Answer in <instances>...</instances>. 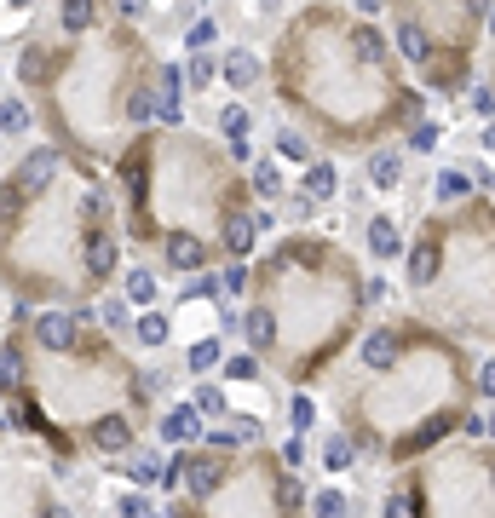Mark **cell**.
<instances>
[{
    "label": "cell",
    "instance_id": "cell-1",
    "mask_svg": "<svg viewBox=\"0 0 495 518\" xmlns=\"http://www.w3.org/2000/svg\"><path fill=\"white\" fill-rule=\"evenodd\" d=\"M6 426L47 449L52 472L81 455H133L156 403V375L139 369L93 311H18L0 334Z\"/></svg>",
    "mask_w": 495,
    "mask_h": 518
},
{
    "label": "cell",
    "instance_id": "cell-2",
    "mask_svg": "<svg viewBox=\"0 0 495 518\" xmlns=\"http://www.w3.org/2000/svg\"><path fill=\"white\" fill-rule=\"evenodd\" d=\"M12 75L47 150L81 179L110 185L121 150L156 127L162 58L133 18H121V6H110L87 35H58L52 24L29 29Z\"/></svg>",
    "mask_w": 495,
    "mask_h": 518
},
{
    "label": "cell",
    "instance_id": "cell-3",
    "mask_svg": "<svg viewBox=\"0 0 495 518\" xmlns=\"http://www.w3.org/2000/svg\"><path fill=\"white\" fill-rule=\"evenodd\" d=\"M116 190L81 179L47 144L0 173V294L18 311H93L121 283Z\"/></svg>",
    "mask_w": 495,
    "mask_h": 518
},
{
    "label": "cell",
    "instance_id": "cell-4",
    "mask_svg": "<svg viewBox=\"0 0 495 518\" xmlns=\"http://www.w3.org/2000/svg\"><path fill=\"white\" fill-rule=\"evenodd\" d=\"M110 190L121 208V236L173 277L208 271L213 254L242 265L260 248V231H271V213L254 208L231 156L185 127L139 133L110 167Z\"/></svg>",
    "mask_w": 495,
    "mask_h": 518
},
{
    "label": "cell",
    "instance_id": "cell-5",
    "mask_svg": "<svg viewBox=\"0 0 495 518\" xmlns=\"http://www.w3.org/2000/svg\"><path fill=\"white\" fill-rule=\"evenodd\" d=\"M248 288H254L242 311L248 357L277 363L288 380H317L363 306V277L346 265V254L306 231L277 242L248 277Z\"/></svg>",
    "mask_w": 495,
    "mask_h": 518
},
{
    "label": "cell",
    "instance_id": "cell-6",
    "mask_svg": "<svg viewBox=\"0 0 495 518\" xmlns=\"http://www.w3.org/2000/svg\"><path fill=\"white\" fill-rule=\"evenodd\" d=\"M0 518H70L41 444L0 421Z\"/></svg>",
    "mask_w": 495,
    "mask_h": 518
},
{
    "label": "cell",
    "instance_id": "cell-7",
    "mask_svg": "<svg viewBox=\"0 0 495 518\" xmlns=\"http://www.w3.org/2000/svg\"><path fill=\"white\" fill-rule=\"evenodd\" d=\"M455 421H467V415H444V409H438V415H421L415 426H403L398 438L386 444V455H392V461H409V455L432 449L438 438H449V432H455Z\"/></svg>",
    "mask_w": 495,
    "mask_h": 518
},
{
    "label": "cell",
    "instance_id": "cell-8",
    "mask_svg": "<svg viewBox=\"0 0 495 518\" xmlns=\"http://www.w3.org/2000/svg\"><path fill=\"white\" fill-rule=\"evenodd\" d=\"M357 363H363V375H392V369L403 363V334H398V323H386V329H369V334H363Z\"/></svg>",
    "mask_w": 495,
    "mask_h": 518
},
{
    "label": "cell",
    "instance_id": "cell-9",
    "mask_svg": "<svg viewBox=\"0 0 495 518\" xmlns=\"http://www.w3.org/2000/svg\"><path fill=\"white\" fill-rule=\"evenodd\" d=\"M156 432H162V444L196 449V444H202V415H196L190 403H167V409H162V421H156Z\"/></svg>",
    "mask_w": 495,
    "mask_h": 518
},
{
    "label": "cell",
    "instance_id": "cell-10",
    "mask_svg": "<svg viewBox=\"0 0 495 518\" xmlns=\"http://www.w3.org/2000/svg\"><path fill=\"white\" fill-rule=\"evenodd\" d=\"M392 47H398V58H403V64H415V70L432 64V35H426V24L415 18V12H398V35H392Z\"/></svg>",
    "mask_w": 495,
    "mask_h": 518
},
{
    "label": "cell",
    "instance_id": "cell-11",
    "mask_svg": "<svg viewBox=\"0 0 495 518\" xmlns=\"http://www.w3.org/2000/svg\"><path fill=\"white\" fill-rule=\"evenodd\" d=\"M438 265H444V236L432 231L409 248V288H432L438 283Z\"/></svg>",
    "mask_w": 495,
    "mask_h": 518
},
{
    "label": "cell",
    "instance_id": "cell-12",
    "mask_svg": "<svg viewBox=\"0 0 495 518\" xmlns=\"http://www.w3.org/2000/svg\"><path fill=\"white\" fill-rule=\"evenodd\" d=\"M104 12H110V6H93V0H70V6H58V12H52L47 24L58 29V35H87V29L104 24Z\"/></svg>",
    "mask_w": 495,
    "mask_h": 518
},
{
    "label": "cell",
    "instance_id": "cell-13",
    "mask_svg": "<svg viewBox=\"0 0 495 518\" xmlns=\"http://www.w3.org/2000/svg\"><path fill=\"white\" fill-rule=\"evenodd\" d=\"M156 294H162V283H156V271L150 265H133V271H121V300H127V311H156Z\"/></svg>",
    "mask_w": 495,
    "mask_h": 518
},
{
    "label": "cell",
    "instance_id": "cell-14",
    "mask_svg": "<svg viewBox=\"0 0 495 518\" xmlns=\"http://www.w3.org/2000/svg\"><path fill=\"white\" fill-rule=\"evenodd\" d=\"M300 190H306L311 208H317V202H329L334 190H340V167L323 162V156H311V162H306V179H300Z\"/></svg>",
    "mask_w": 495,
    "mask_h": 518
},
{
    "label": "cell",
    "instance_id": "cell-15",
    "mask_svg": "<svg viewBox=\"0 0 495 518\" xmlns=\"http://www.w3.org/2000/svg\"><path fill=\"white\" fill-rule=\"evenodd\" d=\"M248 196H260V202H277V196H283V167H277V156H260V162H254Z\"/></svg>",
    "mask_w": 495,
    "mask_h": 518
},
{
    "label": "cell",
    "instance_id": "cell-16",
    "mask_svg": "<svg viewBox=\"0 0 495 518\" xmlns=\"http://www.w3.org/2000/svg\"><path fill=\"white\" fill-rule=\"evenodd\" d=\"M219 75H225L231 87H254V81H260V58H254L248 47H231L225 64H219Z\"/></svg>",
    "mask_w": 495,
    "mask_h": 518
},
{
    "label": "cell",
    "instance_id": "cell-17",
    "mask_svg": "<svg viewBox=\"0 0 495 518\" xmlns=\"http://www.w3.org/2000/svg\"><path fill=\"white\" fill-rule=\"evenodd\" d=\"M219 133H225L231 150H242V144H254V116H248L242 104H225V110H219Z\"/></svg>",
    "mask_w": 495,
    "mask_h": 518
},
{
    "label": "cell",
    "instance_id": "cell-18",
    "mask_svg": "<svg viewBox=\"0 0 495 518\" xmlns=\"http://www.w3.org/2000/svg\"><path fill=\"white\" fill-rule=\"evenodd\" d=\"M369 254H375V259H398L403 254V236H398V225H392L386 213L369 219Z\"/></svg>",
    "mask_w": 495,
    "mask_h": 518
},
{
    "label": "cell",
    "instance_id": "cell-19",
    "mask_svg": "<svg viewBox=\"0 0 495 518\" xmlns=\"http://www.w3.org/2000/svg\"><path fill=\"white\" fill-rule=\"evenodd\" d=\"M369 179H375V190H398L403 156H398V150H375V156H369Z\"/></svg>",
    "mask_w": 495,
    "mask_h": 518
},
{
    "label": "cell",
    "instance_id": "cell-20",
    "mask_svg": "<svg viewBox=\"0 0 495 518\" xmlns=\"http://www.w3.org/2000/svg\"><path fill=\"white\" fill-rule=\"evenodd\" d=\"M357 513V507H352V495H346V490H334V484H329V490H317V495H311V518H352Z\"/></svg>",
    "mask_w": 495,
    "mask_h": 518
},
{
    "label": "cell",
    "instance_id": "cell-21",
    "mask_svg": "<svg viewBox=\"0 0 495 518\" xmlns=\"http://www.w3.org/2000/svg\"><path fill=\"white\" fill-rule=\"evenodd\" d=\"M352 461H357V438H352V432H334L329 444H323V467H329V472H346Z\"/></svg>",
    "mask_w": 495,
    "mask_h": 518
},
{
    "label": "cell",
    "instance_id": "cell-22",
    "mask_svg": "<svg viewBox=\"0 0 495 518\" xmlns=\"http://www.w3.org/2000/svg\"><path fill=\"white\" fill-rule=\"evenodd\" d=\"M133 334H139V346H167L173 323H167L162 311H144V317H133Z\"/></svg>",
    "mask_w": 495,
    "mask_h": 518
},
{
    "label": "cell",
    "instance_id": "cell-23",
    "mask_svg": "<svg viewBox=\"0 0 495 518\" xmlns=\"http://www.w3.org/2000/svg\"><path fill=\"white\" fill-rule=\"evenodd\" d=\"M380 518H421V501L403 490V484H392V490H386V501H380Z\"/></svg>",
    "mask_w": 495,
    "mask_h": 518
},
{
    "label": "cell",
    "instance_id": "cell-24",
    "mask_svg": "<svg viewBox=\"0 0 495 518\" xmlns=\"http://www.w3.org/2000/svg\"><path fill=\"white\" fill-rule=\"evenodd\" d=\"M432 190H438V202H461V196H472V179L461 173V167H444Z\"/></svg>",
    "mask_w": 495,
    "mask_h": 518
},
{
    "label": "cell",
    "instance_id": "cell-25",
    "mask_svg": "<svg viewBox=\"0 0 495 518\" xmlns=\"http://www.w3.org/2000/svg\"><path fill=\"white\" fill-rule=\"evenodd\" d=\"M277 156H288V162H311L306 133H300V127H283V133H277Z\"/></svg>",
    "mask_w": 495,
    "mask_h": 518
},
{
    "label": "cell",
    "instance_id": "cell-26",
    "mask_svg": "<svg viewBox=\"0 0 495 518\" xmlns=\"http://www.w3.org/2000/svg\"><path fill=\"white\" fill-rule=\"evenodd\" d=\"M190 409H196V415H225V392H219V386H196V392H190Z\"/></svg>",
    "mask_w": 495,
    "mask_h": 518
},
{
    "label": "cell",
    "instance_id": "cell-27",
    "mask_svg": "<svg viewBox=\"0 0 495 518\" xmlns=\"http://www.w3.org/2000/svg\"><path fill=\"white\" fill-rule=\"evenodd\" d=\"M213 75H219V64H213V52H196L190 58V70H185V81L202 93V87H213Z\"/></svg>",
    "mask_w": 495,
    "mask_h": 518
},
{
    "label": "cell",
    "instance_id": "cell-28",
    "mask_svg": "<svg viewBox=\"0 0 495 518\" xmlns=\"http://www.w3.org/2000/svg\"><path fill=\"white\" fill-rule=\"evenodd\" d=\"M288 426H294V432H300V438H306L311 426H317V403H311L306 392H300V398L288 403Z\"/></svg>",
    "mask_w": 495,
    "mask_h": 518
},
{
    "label": "cell",
    "instance_id": "cell-29",
    "mask_svg": "<svg viewBox=\"0 0 495 518\" xmlns=\"http://www.w3.org/2000/svg\"><path fill=\"white\" fill-rule=\"evenodd\" d=\"M219 357H225V346H219V340H196V346H190V369H196V375H208Z\"/></svg>",
    "mask_w": 495,
    "mask_h": 518
},
{
    "label": "cell",
    "instance_id": "cell-30",
    "mask_svg": "<svg viewBox=\"0 0 495 518\" xmlns=\"http://www.w3.org/2000/svg\"><path fill=\"white\" fill-rule=\"evenodd\" d=\"M133 484H162V472H167V461H156V455H133Z\"/></svg>",
    "mask_w": 495,
    "mask_h": 518
},
{
    "label": "cell",
    "instance_id": "cell-31",
    "mask_svg": "<svg viewBox=\"0 0 495 518\" xmlns=\"http://www.w3.org/2000/svg\"><path fill=\"white\" fill-rule=\"evenodd\" d=\"M438 133H444V127H438V121H415V133H409V150H438Z\"/></svg>",
    "mask_w": 495,
    "mask_h": 518
},
{
    "label": "cell",
    "instance_id": "cell-32",
    "mask_svg": "<svg viewBox=\"0 0 495 518\" xmlns=\"http://www.w3.org/2000/svg\"><path fill=\"white\" fill-rule=\"evenodd\" d=\"M254 375H260V357H248V352H236L225 363V380H254Z\"/></svg>",
    "mask_w": 495,
    "mask_h": 518
},
{
    "label": "cell",
    "instance_id": "cell-33",
    "mask_svg": "<svg viewBox=\"0 0 495 518\" xmlns=\"http://www.w3.org/2000/svg\"><path fill=\"white\" fill-rule=\"evenodd\" d=\"M190 47L202 52V47H213V41H219V24H213V18H196V24H190V35H185Z\"/></svg>",
    "mask_w": 495,
    "mask_h": 518
},
{
    "label": "cell",
    "instance_id": "cell-34",
    "mask_svg": "<svg viewBox=\"0 0 495 518\" xmlns=\"http://www.w3.org/2000/svg\"><path fill=\"white\" fill-rule=\"evenodd\" d=\"M24 116H29V104H24V98L0 104V127H6V133H18V127H24Z\"/></svg>",
    "mask_w": 495,
    "mask_h": 518
},
{
    "label": "cell",
    "instance_id": "cell-35",
    "mask_svg": "<svg viewBox=\"0 0 495 518\" xmlns=\"http://www.w3.org/2000/svg\"><path fill=\"white\" fill-rule=\"evenodd\" d=\"M472 116L495 121V93H490V87H472Z\"/></svg>",
    "mask_w": 495,
    "mask_h": 518
},
{
    "label": "cell",
    "instance_id": "cell-36",
    "mask_svg": "<svg viewBox=\"0 0 495 518\" xmlns=\"http://www.w3.org/2000/svg\"><path fill=\"white\" fill-rule=\"evenodd\" d=\"M116 507H121V518H150V501H144L139 490H133V495H121Z\"/></svg>",
    "mask_w": 495,
    "mask_h": 518
},
{
    "label": "cell",
    "instance_id": "cell-37",
    "mask_svg": "<svg viewBox=\"0 0 495 518\" xmlns=\"http://www.w3.org/2000/svg\"><path fill=\"white\" fill-rule=\"evenodd\" d=\"M225 294H248V265H231V271H225Z\"/></svg>",
    "mask_w": 495,
    "mask_h": 518
},
{
    "label": "cell",
    "instance_id": "cell-38",
    "mask_svg": "<svg viewBox=\"0 0 495 518\" xmlns=\"http://www.w3.org/2000/svg\"><path fill=\"white\" fill-rule=\"evenodd\" d=\"M478 392H484V398L495 403V357H490V363H484V369H478Z\"/></svg>",
    "mask_w": 495,
    "mask_h": 518
},
{
    "label": "cell",
    "instance_id": "cell-39",
    "mask_svg": "<svg viewBox=\"0 0 495 518\" xmlns=\"http://www.w3.org/2000/svg\"><path fill=\"white\" fill-rule=\"evenodd\" d=\"M484 150L495 156V121H484Z\"/></svg>",
    "mask_w": 495,
    "mask_h": 518
},
{
    "label": "cell",
    "instance_id": "cell-40",
    "mask_svg": "<svg viewBox=\"0 0 495 518\" xmlns=\"http://www.w3.org/2000/svg\"><path fill=\"white\" fill-rule=\"evenodd\" d=\"M484 24H490V35H495V6H484Z\"/></svg>",
    "mask_w": 495,
    "mask_h": 518
},
{
    "label": "cell",
    "instance_id": "cell-41",
    "mask_svg": "<svg viewBox=\"0 0 495 518\" xmlns=\"http://www.w3.org/2000/svg\"><path fill=\"white\" fill-rule=\"evenodd\" d=\"M484 432H490V438H495V409H490V415H484Z\"/></svg>",
    "mask_w": 495,
    "mask_h": 518
},
{
    "label": "cell",
    "instance_id": "cell-42",
    "mask_svg": "<svg viewBox=\"0 0 495 518\" xmlns=\"http://www.w3.org/2000/svg\"><path fill=\"white\" fill-rule=\"evenodd\" d=\"M490 484H495V455H490Z\"/></svg>",
    "mask_w": 495,
    "mask_h": 518
},
{
    "label": "cell",
    "instance_id": "cell-43",
    "mask_svg": "<svg viewBox=\"0 0 495 518\" xmlns=\"http://www.w3.org/2000/svg\"><path fill=\"white\" fill-rule=\"evenodd\" d=\"M0 386H6V369H0Z\"/></svg>",
    "mask_w": 495,
    "mask_h": 518
}]
</instances>
